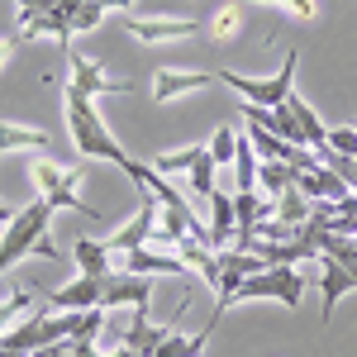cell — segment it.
Returning a JSON list of instances; mask_svg holds the SVG:
<instances>
[{
  "label": "cell",
  "instance_id": "cell-1",
  "mask_svg": "<svg viewBox=\"0 0 357 357\" xmlns=\"http://www.w3.org/2000/svg\"><path fill=\"white\" fill-rule=\"evenodd\" d=\"M53 215L57 210L38 195V200H29L24 210L5 224V234H0V276L15 272V262H24V257H48V262H57V248L48 238Z\"/></svg>",
  "mask_w": 357,
  "mask_h": 357
},
{
  "label": "cell",
  "instance_id": "cell-2",
  "mask_svg": "<svg viewBox=\"0 0 357 357\" xmlns=\"http://www.w3.org/2000/svg\"><path fill=\"white\" fill-rule=\"evenodd\" d=\"M67 129H72V143H77L82 158H91V162H110V167H119V172L129 176L134 158L114 143V134L105 129V119H100V110L91 105V96H82L77 86H67Z\"/></svg>",
  "mask_w": 357,
  "mask_h": 357
},
{
  "label": "cell",
  "instance_id": "cell-3",
  "mask_svg": "<svg viewBox=\"0 0 357 357\" xmlns=\"http://www.w3.org/2000/svg\"><path fill=\"white\" fill-rule=\"evenodd\" d=\"M296 67H301V53H286V62H281L276 77H243V72H234V67H224L215 77H220L224 86H234L248 105H257V110H281V105L291 100V91H296Z\"/></svg>",
  "mask_w": 357,
  "mask_h": 357
},
{
  "label": "cell",
  "instance_id": "cell-4",
  "mask_svg": "<svg viewBox=\"0 0 357 357\" xmlns=\"http://www.w3.org/2000/svg\"><path fill=\"white\" fill-rule=\"evenodd\" d=\"M33 172V186H38V195L53 205V210H77V215H91V220H100V210H91L82 200V167H57L48 162V158H38V162L29 167Z\"/></svg>",
  "mask_w": 357,
  "mask_h": 357
},
{
  "label": "cell",
  "instance_id": "cell-5",
  "mask_svg": "<svg viewBox=\"0 0 357 357\" xmlns=\"http://www.w3.org/2000/svg\"><path fill=\"white\" fill-rule=\"evenodd\" d=\"M305 296V276L296 267H262L257 276H248L238 286L234 305H248V301H281L286 310H296Z\"/></svg>",
  "mask_w": 357,
  "mask_h": 357
},
{
  "label": "cell",
  "instance_id": "cell-6",
  "mask_svg": "<svg viewBox=\"0 0 357 357\" xmlns=\"http://www.w3.org/2000/svg\"><path fill=\"white\" fill-rule=\"evenodd\" d=\"M124 33L138 38V43H181V38L205 33V20H191V15H129Z\"/></svg>",
  "mask_w": 357,
  "mask_h": 357
},
{
  "label": "cell",
  "instance_id": "cell-7",
  "mask_svg": "<svg viewBox=\"0 0 357 357\" xmlns=\"http://www.w3.org/2000/svg\"><path fill=\"white\" fill-rule=\"evenodd\" d=\"M158 220H162V205H158L148 191H138V215L129 224H119L110 238H105L110 252L124 257V252H134V248H148V243H153V234H158Z\"/></svg>",
  "mask_w": 357,
  "mask_h": 357
},
{
  "label": "cell",
  "instance_id": "cell-8",
  "mask_svg": "<svg viewBox=\"0 0 357 357\" xmlns=\"http://www.w3.org/2000/svg\"><path fill=\"white\" fill-rule=\"evenodd\" d=\"M62 53H67V62H72V86H77L82 96H91V100H96V96H114V91H129V82H114V77H105V67H100V62H91L86 53H77L72 43H67Z\"/></svg>",
  "mask_w": 357,
  "mask_h": 357
},
{
  "label": "cell",
  "instance_id": "cell-9",
  "mask_svg": "<svg viewBox=\"0 0 357 357\" xmlns=\"http://www.w3.org/2000/svg\"><path fill=\"white\" fill-rule=\"evenodd\" d=\"M105 296V276H77L67 286H57L48 296V314H67V310H100Z\"/></svg>",
  "mask_w": 357,
  "mask_h": 357
},
{
  "label": "cell",
  "instance_id": "cell-10",
  "mask_svg": "<svg viewBox=\"0 0 357 357\" xmlns=\"http://www.w3.org/2000/svg\"><path fill=\"white\" fill-rule=\"evenodd\" d=\"M124 272H129V276H181V281H191V276H195L176 252H153V248H134V252H124Z\"/></svg>",
  "mask_w": 357,
  "mask_h": 357
},
{
  "label": "cell",
  "instance_id": "cell-11",
  "mask_svg": "<svg viewBox=\"0 0 357 357\" xmlns=\"http://www.w3.org/2000/svg\"><path fill=\"white\" fill-rule=\"evenodd\" d=\"M148 301H153V281H148V276H129V272L105 276V296H100V310H119V305L148 310Z\"/></svg>",
  "mask_w": 357,
  "mask_h": 357
},
{
  "label": "cell",
  "instance_id": "cell-12",
  "mask_svg": "<svg viewBox=\"0 0 357 357\" xmlns=\"http://www.w3.org/2000/svg\"><path fill=\"white\" fill-rule=\"evenodd\" d=\"M296 191L310 200V205H333V200H343V195H353L338 176H333L329 167H310V172H296Z\"/></svg>",
  "mask_w": 357,
  "mask_h": 357
},
{
  "label": "cell",
  "instance_id": "cell-13",
  "mask_svg": "<svg viewBox=\"0 0 357 357\" xmlns=\"http://www.w3.org/2000/svg\"><path fill=\"white\" fill-rule=\"evenodd\" d=\"M200 86H210V72H181V67H162L158 77H153V100L167 105V100H181L186 91H200Z\"/></svg>",
  "mask_w": 357,
  "mask_h": 357
},
{
  "label": "cell",
  "instance_id": "cell-14",
  "mask_svg": "<svg viewBox=\"0 0 357 357\" xmlns=\"http://www.w3.org/2000/svg\"><path fill=\"white\" fill-rule=\"evenodd\" d=\"M234 234H238V215H234V195L215 191L210 195V248L224 252L234 248Z\"/></svg>",
  "mask_w": 357,
  "mask_h": 357
},
{
  "label": "cell",
  "instance_id": "cell-15",
  "mask_svg": "<svg viewBox=\"0 0 357 357\" xmlns=\"http://www.w3.org/2000/svg\"><path fill=\"white\" fill-rule=\"evenodd\" d=\"M319 291H324V319H333V310H338V301L348 296V291H357V281L338 262H333L329 252H319Z\"/></svg>",
  "mask_w": 357,
  "mask_h": 357
},
{
  "label": "cell",
  "instance_id": "cell-16",
  "mask_svg": "<svg viewBox=\"0 0 357 357\" xmlns=\"http://www.w3.org/2000/svg\"><path fill=\"white\" fill-rule=\"evenodd\" d=\"M167 333H172V329L153 324V319H148V310H134V319H129V329H124V348H129V353H138V357H148L167 338Z\"/></svg>",
  "mask_w": 357,
  "mask_h": 357
},
{
  "label": "cell",
  "instance_id": "cell-17",
  "mask_svg": "<svg viewBox=\"0 0 357 357\" xmlns=\"http://www.w3.org/2000/svg\"><path fill=\"white\" fill-rule=\"evenodd\" d=\"M72 257H77L82 276H114V252H110V243H100V238H77Z\"/></svg>",
  "mask_w": 357,
  "mask_h": 357
},
{
  "label": "cell",
  "instance_id": "cell-18",
  "mask_svg": "<svg viewBox=\"0 0 357 357\" xmlns=\"http://www.w3.org/2000/svg\"><path fill=\"white\" fill-rule=\"evenodd\" d=\"M20 148H29V153H48L53 138L43 134V129H29V124H0V158H5V153H20Z\"/></svg>",
  "mask_w": 357,
  "mask_h": 357
},
{
  "label": "cell",
  "instance_id": "cell-19",
  "mask_svg": "<svg viewBox=\"0 0 357 357\" xmlns=\"http://www.w3.org/2000/svg\"><path fill=\"white\" fill-rule=\"evenodd\" d=\"M234 215H238V229H257L262 220L276 215V200L262 191H238L234 195Z\"/></svg>",
  "mask_w": 357,
  "mask_h": 357
},
{
  "label": "cell",
  "instance_id": "cell-20",
  "mask_svg": "<svg viewBox=\"0 0 357 357\" xmlns=\"http://www.w3.org/2000/svg\"><path fill=\"white\" fill-rule=\"evenodd\" d=\"M200 158H205V148H200V143H186V148H172V153H158V158H153V172H162L167 181H172L176 172H191V167L200 162Z\"/></svg>",
  "mask_w": 357,
  "mask_h": 357
},
{
  "label": "cell",
  "instance_id": "cell-21",
  "mask_svg": "<svg viewBox=\"0 0 357 357\" xmlns=\"http://www.w3.org/2000/svg\"><path fill=\"white\" fill-rule=\"evenodd\" d=\"M257 186L272 195V200H281V195L296 186V172L286 162H257Z\"/></svg>",
  "mask_w": 357,
  "mask_h": 357
},
{
  "label": "cell",
  "instance_id": "cell-22",
  "mask_svg": "<svg viewBox=\"0 0 357 357\" xmlns=\"http://www.w3.org/2000/svg\"><path fill=\"white\" fill-rule=\"evenodd\" d=\"M205 343H210V333H195V338L167 333V338H162V343H158L148 357H200V353H205Z\"/></svg>",
  "mask_w": 357,
  "mask_h": 357
},
{
  "label": "cell",
  "instance_id": "cell-23",
  "mask_svg": "<svg viewBox=\"0 0 357 357\" xmlns=\"http://www.w3.org/2000/svg\"><path fill=\"white\" fill-rule=\"evenodd\" d=\"M310 210H314V205H310V200H305V195L296 191V186H291V191H286L281 200H276V220L286 224V229H305Z\"/></svg>",
  "mask_w": 357,
  "mask_h": 357
},
{
  "label": "cell",
  "instance_id": "cell-24",
  "mask_svg": "<svg viewBox=\"0 0 357 357\" xmlns=\"http://www.w3.org/2000/svg\"><path fill=\"white\" fill-rule=\"evenodd\" d=\"M238 24H243V5H224V10H215V20L205 24V33L210 38H234Z\"/></svg>",
  "mask_w": 357,
  "mask_h": 357
},
{
  "label": "cell",
  "instance_id": "cell-25",
  "mask_svg": "<svg viewBox=\"0 0 357 357\" xmlns=\"http://www.w3.org/2000/svg\"><path fill=\"white\" fill-rule=\"evenodd\" d=\"M29 305H33V291H10V296L0 301V338H5V329H10V324L24 314Z\"/></svg>",
  "mask_w": 357,
  "mask_h": 357
},
{
  "label": "cell",
  "instance_id": "cell-26",
  "mask_svg": "<svg viewBox=\"0 0 357 357\" xmlns=\"http://www.w3.org/2000/svg\"><path fill=\"white\" fill-rule=\"evenodd\" d=\"M191 191L200 195V200H210V195H215V158H210V148H205V158L191 167Z\"/></svg>",
  "mask_w": 357,
  "mask_h": 357
},
{
  "label": "cell",
  "instance_id": "cell-27",
  "mask_svg": "<svg viewBox=\"0 0 357 357\" xmlns=\"http://www.w3.org/2000/svg\"><path fill=\"white\" fill-rule=\"evenodd\" d=\"M234 153H238V129H220L210 138V158L215 167H234Z\"/></svg>",
  "mask_w": 357,
  "mask_h": 357
},
{
  "label": "cell",
  "instance_id": "cell-28",
  "mask_svg": "<svg viewBox=\"0 0 357 357\" xmlns=\"http://www.w3.org/2000/svg\"><path fill=\"white\" fill-rule=\"evenodd\" d=\"M105 20V5L100 0H82L77 10H72V33H82V29H96Z\"/></svg>",
  "mask_w": 357,
  "mask_h": 357
},
{
  "label": "cell",
  "instance_id": "cell-29",
  "mask_svg": "<svg viewBox=\"0 0 357 357\" xmlns=\"http://www.w3.org/2000/svg\"><path fill=\"white\" fill-rule=\"evenodd\" d=\"M324 162H329V172H333V176H338V181H343V186L357 195V158H338V153L329 148V158H324Z\"/></svg>",
  "mask_w": 357,
  "mask_h": 357
},
{
  "label": "cell",
  "instance_id": "cell-30",
  "mask_svg": "<svg viewBox=\"0 0 357 357\" xmlns=\"http://www.w3.org/2000/svg\"><path fill=\"white\" fill-rule=\"evenodd\" d=\"M243 5H286L301 20H319V0H243Z\"/></svg>",
  "mask_w": 357,
  "mask_h": 357
},
{
  "label": "cell",
  "instance_id": "cell-31",
  "mask_svg": "<svg viewBox=\"0 0 357 357\" xmlns=\"http://www.w3.org/2000/svg\"><path fill=\"white\" fill-rule=\"evenodd\" d=\"M329 148L338 158H357V129H329Z\"/></svg>",
  "mask_w": 357,
  "mask_h": 357
},
{
  "label": "cell",
  "instance_id": "cell-32",
  "mask_svg": "<svg viewBox=\"0 0 357 357\" xmlns=\"http://www.w3.org/2000/svg\"><path fill=\"white\" fill-rule=\"evenodd\" d=\"M67 357H105V353H96L91 338H67Z\"/></svg>",
  "mask_w": 357,
  "mask_h": 357
},
{
  "label": "cell",
  "instance_id": "cell-33",
  "mask_svg": "<svg viewBox=\"0 0 357 357\" xmlns=\"http://www.w3.org/2000/svg\"><path fill=\"white\" fill-rule=\"evenodd\" d=\"M15 48H20V43H15V38H0V72H5V67H10V57H15Z\"/></svg>",
  "mask_w": 357,
  "mask_h": 357
},
{
  "label": "cell",
  "instance_id": "cell-34",
  "mask_svg": "<svg viewBox=\"0 0 357 357\" xmlns=\"http://www.w3.org/2000/svg\"><path fill=\"white\" fill-rule=\"evenodd\" d=\"M100 5H105V10H129L134 0H100Z\"/></svg>",
  "mask_w": 357,
  "mask_h": 357
},
{
  "label": "cell",
  "instance_id": "cell-35",
  "mask_svg": "<svg viewBox=\"0 0 357 357\" xmlns=\"http://www.w3.org/2000/svg\"><path fill=\"white\" fill-rule=\"evenodd\" d=\"M15 215H20V210H10V205H0V229H5V224L15 220Z\"/></svg>",
  "mask_w": 357,
  "mask_h": 357
},
{
  "label": "cell",
  "instance_id": "cell-36",
  "mask_svg": "<svg viewBox=\"0 0 357 357\" xmlns=\"http://www.w3.org/2000/svg\"><path fill=\"white\" fill-rule=\"evenodd\" d=\"M0 357H33V353H10V348H0Z\"/></svg>",
  "mask_w": 357,
  "mask_h": 357
}]
</instances>
